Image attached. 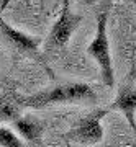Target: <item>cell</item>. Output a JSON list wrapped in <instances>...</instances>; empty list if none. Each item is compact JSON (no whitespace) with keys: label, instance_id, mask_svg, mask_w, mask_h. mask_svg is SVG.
<instances>
[{"label":"cell","instance_id":"cell-1","mask_svg":"<svg viewBox=\"0 0 136 147\" xmlns=\"http://www.w3.org/2000/svg\"><path fill=\"white\" fill-rule=\"evenodd\" d=\"M23 108L43 110L51 105H63V103H97V95L94 88L87 84H64L56 85L51 88H44L38 93L20 96Z\"/></svg>","mask_w":136,"mask_h":147},{"label":"cell","instance_id":"cell-2","mask_svg":"<svg viewBox=\"0 0 136 147\" xmlns=\"http://www.w3.org/2000/svg\"><path fill=\"white\" fill-rule=\"evenodd\" d=\"M107 21H108V13L100 11L97 16V31H95L94 39L90 41L89 47H87V54L97 61L100 67L102 82L112 88L115 85V72H113L110 41H108V33H107Z\"/></svg>","mask_w":136,"mask_h":147},{"label":"cell","instance_id":"cell-3","mask_svg":"<svg viewBox=\"0 0 136 147\" xmlns=\"http://www.w3.org/2000/svg\"><path fill=\"white\" fill-rule=\"evenodd\" d=\"M108 111L110 110L107 108V110H97L85 115L84 118H80L74 124L72 129L66 134V137L80 144V146H95V144H99L103 139L102 119Z\"/></svg>","mask_w":136,"mask_h":147},{"label":"cell","instance_id":"cell-4","mask_svg":"<svg viewBox=\"0 0 136 147\" xmlns=\"http://www.w3.org/2000/svg\"><path fill=\"white\" fill-rule=\"evenodd\" d=\"M82 21H84V16L79 15V13H74V11L71 10L69 0H64L61 13H59L58 20L54 21L51 31H49L46 46L54 47V49L64 47L69 42V39H71V36L74 34V31L80 26Z\"/></svg>","mask_w":136,"mask_h":147},{"label":"cell","instance_id":"cell-5","mask_svg":"<svg viewBox=\"0 0 136 147\" xmlns=\"http://www.w3.org/2000/svg\"><path fill=\"white\" fill-rule=\"evenodd\" d=\"M0 33L3 34V38L15 47L18 53L38 61L49 72V69L44 64V59H43L41 53H39V46H41V42H43V39L39 36H33V34H28V33H23L20 30H16L12 25H8L2 16H0Z\"/></svg>","mask_w":136,"mask_h":147},{"label":"cell","instance_id":"cell-6","mask_svg":"<svg viewBox=\"0 0 136 147\" xmlns=\"http://www.w3.org/2000/svg\"><path fill=\"white\" fill-rule=\"evenodd\" d=\"M108 110H118L123 113L128 124L136 134V87L133 84L121 85L115 101L108 106Z\"/></svg>","mask_w":136,"mask_h":147},{"label":"cell","instance_id":"cell-7","mask_svg":"<svg viewBox=\"0 0 136 147\" xmlns=\"http://www.w3.org/2000/svg\"><path fill=\"white\" fill-rule=\"evenodd\" d=\"M13 127L16 129V132L20 134L25 141H28L30 144H39L43 137V132H44V124H43L39 119H36L35 116L21 115L16 121L12 123Z\"/></svg>","mask_w":136,"mask_h":147},{"label":"cell","instance_id":"cell-8","mask_svg":"<svg viewBox=\"0 0 136 147\" xmlns=\"http://www.w3.org/2000/svg\"><path fill=\"white\" fill-rule=\"evenodd\" d=\"M23 105L20 101V95L15 93H0V121L13 123L21 116Z\"/></svg>","mask_w":136,"mask_h":147},{"label":"cell","instance_id":"cell-9","mask_svg":"<svg viewBox=\"0 0 136 147\" xmlns=\"http://www.w3.org/2000/svg\"><path fill=\"white\" fill-rule=\"evenodd\" d=\"M0 147H25V144L12 129L0 126Z\"/></svg>","mask_w":136,"mask_h":147},{"label":"cell","instance_id":"cell-10","mask_svg":"<svg viewBox=\"0 0 136 147\" xmlns=\"http://www.w3.org/2000/svg\"><path fill=\"white\" fill-rule=\"evenodd\" d=\"M10 2L12 0H2V2H0V11H5L7 7L10 5Z\"/></svg>","mask_w":136,"mask_h":147},{"label":"cell","instance_id":"cell-11","mask_svg":"<svg viewBox=\"0 0 136 147\" xmlns=\"http://www.w3.org/2000/svg\"><path fill=\"white\" fill-rule=\"evenodd\" d=\"M131 79H136V70H135L133 74H131Z\"/></svg>","mask_w":136,"mask_h":147},{"label":"cell","instance_id":"cell-12","mask_svg":"<svg viewBox=\"0 0 136 147\" xmlns=\"http://www.w3.org/2000/svg\"><path fill=\"white\" fill-rule=\"evenodd\" d=\"M131 2H133V3H135V5H136V0H131Z\"/></svg>","mask_w":136,"mask_h":147}]
</instances>
